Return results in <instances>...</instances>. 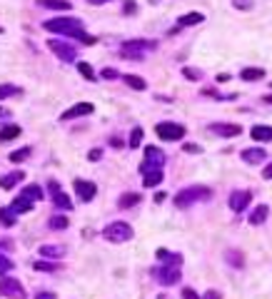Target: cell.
Masks as SVG:
<instances>
[{
	"label": "cell",
	"mask_w": 272,
	"mask_h": 299,
	"mask_svg": "<svg viewBox=\"0 0 272 299\" xmlns=\"http://www.w3.org/2000/svg\"><path fill=\"white\" fill-rule=\"evenodd\" d=\"M202 20H205L202 13H187V15L180 18V28H190V25H197V23H202Z\"/></svg>",
	"instance_id": "obj_21"
},
{
	"label": "cell",
	"mask_w": 272,
	"mask_h": 299,
	"mask_svg": "<svg viewBox=\"0 0 272 299\" xmlns=\"http://www.w3.org/2000/svg\"><path fill=\"white\" fill-rule=\"evenodd\" d=\"M23 195H25L28 200H43V190H40L38 185H28Z\"/></svg>",
	"instance_id": "obj_28"
},
{
	"label": "cell",
	"mask_w": 272,
	"mask_h": 299,
	"mask_svg": "<svg viewBox=\"0 0 272 299\" xmlns=\"http://www.w3.org/2000/svg\"><path fill=\"white\" fill-rule=\"evenodd\" d=\"M162 165H165V152L157 147H145V162L140 165V172L147 175V172H162Z\"/></svg>",
	"instance_id": "obj_3"
},
{
	"label": "cell",
	"mask_w": 272,
	"mask_h": 299,
	"mask_svg": "<svg viewBox=\"0 0 272 299\" xmlns=\"http://www.w3.org/2000/svg\"><path fill=\"white\" fill-rule=\"evenodd\" d=\"M0 247H5V249H10V247H13V242H10V239H3V237H0Z\"/></svg>",
	"instance_id": "obj_44"
},
{
	"label": "cell",
	"mask_w": 272,
	"mask_h": 299,
	"mask_svg": "<svg viewBox=\"0 0 272 299\" xmlns=\"http://www.w3.org/2000/svg\"><path fill=\"white\" fill-rule=\"evenodd\" d=\"M0 33H3V28H0Z\"/></svg>",
	"instance_id": "obj_48"
},
{
	"label": "cell",
	"mask_w": 272,
	"mask_h": 299,
	"mask_svg": "<svg viewBox=\"0 0 272 299\" xmlns=\"http://www.w3.org/2000/svg\"><path fill=\"white\" fill-rule=\"evenodd\" d=\"M265 102H270V105H272V95H265Z\"/></svg>",
	"instance_id": "obj_46"
},
{
	"label": "cell",
	"mask_w": 272,
	"mask_h": 299,
	"mask_svg": "<svg viewBox=\"0 0 272 299\" xmlns=\"http://www.w3.org/2000/svg\"><path fill=\"white\" fill-rule=\"evenodd\" d=\"M262 177H265V180H272V162H270V165L265 167V172H262Z\"/></svg>",
	"instance_id": "obj_41"
},
{
	"label": "cell",
	"mask_w": 272,
	"mask_h": 299,
	"mask_svg": "<svg viewBox=\"0 0 272 299\" xmlns=\"http://www.w3.org/2000/svg\"><path fill=\"white\" fill-rule=\"evenodd\" d=\"M25 180V172H20V170H15V172H10V175H3L0 177V187L3 190H13L18 182H23Z\"/></svg>",
	"instance_id": "obj_15"
},
{
	"label": "cell",
	"mask_w": 272,
	"mask_h": 299,
	"mask_svg": "<svg viewBox=\"0 0 272 299\" xmlns=\"http://www.w3.org/2000/svg\"><path fill=\"white\" fill-rule=\"evenodd\" d=\"M30 155V147H23V150H15V152H10V162H20V160H25Z\"/></svg>",
	"instance_id": "obj_30"
},
{
	"label": "cell",
	"mask_w": 272,
	"mask_h": 299,
	"mask_svg": "<svg viewBox=\"0 0 272 299\" xmlns=\"http://www.w3.org/2000/svg\"><path fill=\"white\" fill-rule=\"evenodd\" d=\"M0 224L13 227V224H15V215H13L10 210H0Z\"/></svg>",
	"instance_id": "obj_29"
},
{
	"label": "cell",
	"mask_w": 272,
	"mask_h": 299,
	"mask_svg": "<svg viewBox=\"0 0 272 299\" xmlns=\"http://www.w3.org/2000/svg\"><path fill=\"white\" fill-rule=\"evenodd\" d=\"M182 299H200V297H197V292H192V289H182Z\"/></svg>",
	"instance_id": "obj_38"
},
{
	"label": "cell",
	"mask_w": 272,
	"mask_h": 299,
	"mask_svg": "<svg viewBox=\"0 0 272 299\" xmlns=\"http://www.w3.org/2000/svg\"><path fill=\"white\" fill-rule=\"evenodd\" d=\"M0 294L10 297V299H25V289H23L20 279H15V277H3L0 279Z\"/></svg>",
	"instance_id": "obj_5"
},
{
	"label": "cell",
	"mask_w": 272,
	"mask_h": 299,
	"mask_svg": "<svg viewBox=\"0 0 272 299\" xmlns=\"http://www.w3.org/2000/svg\"><path fill=\"white\" fill-rule=\"evenodd\" d=\"M210 195H212V192H210L207 187L195 185V187H187V190L177 192V195H175V205H177V207H187V205H192V202H197V200H207Z\"/></svg>",
	"instance_id": "obj_4"
},
{
	"label": "cell",
	"mask_w": 272,
	"mask_h": 299,
	"mask_svg": "<svg viewBox=\"0 0 272 299\" xmlns=\"http://www.w3.org/2000/svg\"><path fill=\"white\" fill-rule=\"evenodd\" d=\"M18 135H20V127H18V125L3 127V130H0V142H8V140H15Z\"/></svg>",
	"instance_id": "obj_22"
},
{
	"label": "cell",
	"mask_w": 272,
	"mask_h": 299,
	"mask_svg": "<svg viewBox=\"0 0 272 299\" xmlns=\"http://www.w3.org/2000/svg\"><path fill=\"white\" fill-rule=\"evenodd\" d=\"M100 155H103L100 150H93V152H90V160H100Z\"/></svg>",
	"instance_id": "obj_45"
},
{
	"label": "cell",
	"mask_w": 272,
	"mask_h": 299,
	"mask_svg": "<svg viewBox=\"0 0 272 299\" xmlns=\"http://www.w3.org/2000/svg\"><path fill=\"white\" fill-rule=\"evenodd\" d=\"M185 152H200V147H197V145H190V142H187V145H185Z\"/></svg>",
	"instance_id": "obj_42"
},
{
	"label": "cell",
	"mask_w": 272,
	"mask_h": 299,
	"mask_svg": "<svg viewBox=\"0 0 272 299\" xmlns=\"http://www.w3.org/2000/svg\"><path fill=\"white\" fill-rule=\"evenodd\" d=\"M35 269H45V272H53V269H55V264H50V262H35Z\"/></svg>",
	"instance_id": "obj_36"
},
{
	"label": "cell",
	"mask_w": 272,
	"mask_h": 299,
	"mask_svg": "<svg viewBox=\"0 0 272 299\" xmlns=\"http://www.w3.org/2000/svg\"><path fill=\"white\" fill-rule=\"evenodd\" d=\"M40 254H43V257H53V259H58V257L65 254V247H63V244H43V247H40Z\"/></svg>",
	"instance_id": "obj_19"
},
{
	"label": "cell",
	"mask_w": 272,
	"mask_h": 299,
	"mask_svg": "<svg viewBox=\"0 0 272 299\" xmlns=\"http://www.w3.org/2000/svg\"><path fill=\"white\" fill-rule=\"evenodd\" d=\"M250 200H252V192H247V190H237V192L230 195V207H232L235 212H242V210L250 205Z\"/></svg>",
	"instance_id": "obj_11"
},
{
	"label": "cell",
	"mask_w": 272,
	"mask_h": 299,
	"mask_svg": "<svg viewBox=\"0 0 272 299\" xmlns=\"http://www.w3.org/2000/svg\"><path fill=\"white\" fill-rule=\"evenodd\" d=\"M48 48H50L63 63H73V60H75V48L68 45V43H63V40H48Z\"/></svg>",
	"instance_id": "obj_8"
},
{
	"label": "cell",
	"mask_w": 272,
	"mask_h": 299,
	"mask_svg": "<svg viewBox=\"0 0 272 299\" xmlns=\"http://www.w3.org/2000/svg\"><path fill=\"white\" fill-rule=\"evenodd\" d=\"M13 215H23V212H30L33 210V200H28L25 195H20L18 200H13V205L8 207Z\"/></svg>",
	"instance_id": "obj_16"
},
{
	"label": "cell",
	"mask_w": 272,
	"mask_h": 299,
	"mask_svg": "<svg viewBox=\"0 0 272 299\" xmlns=\"http://www.w3.org/2000/svg\"><path fill=\"white\" fill-rule=\"evenodd\" d=\"M13 267H15V264H13V262L5 257V254H0V274H8Z\"/></svg>",
	"instance_id": "obj_33"
},
{
	"label": "cell",
	"mask_w": 272,
	"mask_h": 299,
	"mask_svg": "<svg viewBox=\"0 0 272 299\" xmlns=\"http://www.w3.org/2000/svg\"><path fill=\"white\" fill-rule=\"evenodd\" d=\"M45 30L60 33V35H68V38H78V40L85 38L83 23L78 18H50V20H45Z\"/></svg>",
	"instance_id": "obj_1"
},
{
	"label": "cell",
	"mask_w": 272,
	"mask_h": 299,
	"mask_svg": "<svg viewBox=\"0 0 272 299\" xmlns=\"http://www.w3.org/2000/svg\"><path fill=\"white\" fill-rule=\"evenodd\" d=\"M210 130L217 132V135H225V137H235V135H240V125H220V122H215Z\"/></svg>",
	"instance_id": "obj_17"
},
{
	"label": "cell",
	"mask_w": 272,
	"mask_h": 299,
	"mask_svg": "<svg viewBox=\"0 0 272 299\" xmlns=\"http://www.w3.org/2000/svg\"><path fill=\"white\" fill-rule=\"evenodd\" d=\"M242 160L250 162V165H257V162H265L267 160V152L260 147H252V150H242Z\"/></svg>",
	"instance_id": "obj_14"
},
{
	"label": "cell",
	"mask_w": 272,
	"mask_h": 299,
	"mask_svg": "<svg viewBox=\"0 0 272 299\" xmlns=\"http://www.w3.org/2000/svg\"><path fill=\"white\" fill-rule=\"evenodd\" d=\"M152 48H155L152 40H130V43L123 45V55L125 58H142V53L152 50Z\"/></svg>",
	"instance_id": "obj_7"
},
{
	"label": "cell",
	"mask_w": 272,
	"mask_h": 299,
	"mask_svg": "<svg viewBox=\"0 0 272 299\" xmlns=\"http://www.w3.org/2000/svg\"><path fill=\"white\" fill-rule=\"evenodd\" d=\"M90 112H93V105H90V102H78V105H73L70 110H65L60 120L65 122V120H73V117H83V115H90Z\"/></svg>",
	"instance_id": "obj_13"
},
{
	"label": "cell",
	"mask_w": 272,
	"mask_h": 299,
	"mask_svg": "<svg viewBox=\"0 0 272 299\" xmlns=\"http://www.w3.org/2000/svg\"><path fill=\"white\" fill-rule=\"evenodd\" d=\"M65 227H68V220H65V217L55 215V217L50 220V229H65Z\"/></svg>",
	"instance_id": "obj_32"
},
{
	"label": "cell",
	"mask_w": 272,
	"mask_h": 299,
	"mask_svg": "<svg viewBox=\"0 0 272 299\" xmlns=\"http://www.w3.org/2000/svg\"><path fill=\"white\" fill-rule=\"evenodd\" d=\"M182 73H185V77H190V80H200V73H197V70H190V68H185Z\"/></svg>",
	"instance_id": "obj_37"
},
{
	"label": "cell",
	"mask_w": 272,
	"mask_h": 299,
	"mask_svg": "<svg viewBox=\"0 0 272 299\" xmlns=\"http://www.w3.org/2000/svg\"><path fill=\"white\" fill-rule=\"evenodd\" d=\"M155 132H157V137H162V140H167V142H175V140H182V137H185V127L177 125V122H160V125L155 127Z\"/></svg>",
	"instance_id": "obj_6"
},
{
	"label": "cell",
	"mask_w": 272,
	"mask_h": 299,
	"mask_svg": "<svg viewBox=\"0 0 272 299\" xmlns=\"http://www.w3.org/2000/svg\"><path fill=\"white\" fill-rule=\"evenodd\" d=\"M3 115H8V110H3V107H0V117H3Z\"/></svg>",
	"instance_id": "obj_47"
},
{
	"label": "cell",
	"mask_w": 272,
	"mask_h": 299,
	"mask_svg": "<svg viewBox=\"0 0 272 299\" xmlns=\"http://www.w3.org/2000/svg\"><path fill=\"white\" fill-rule=\"evenodd\" d=\"M157 279H160L162 284H177V282H180V267H177V264H175V267L165 264L162 269H157Z\"/></svg>",
	"instance_id": "obj_12"
},
{
	"label": "cell",
	"mask_w": 272,
	"mask_h": 299,
	"mask_svg": "<svg viewBox=\"0 0 272 299\" xmlns=\"http://www.w3.org/2000/svg\"><path fill=\"white\" fill-rule=\"evenodd\" d=\"M18 92V87H13V85H0V100H5L8 95H15Z\"/></svg>",
	"instance_id": "obj_35"
},
{
	"label": "cell",
	"mask_w": 272,
	"mask_h": 299,
	"mask_svg": "<svg viewBox=\"0 0 272 299\" xmlns=\"http://www.w3.org/2000/svg\"><path fill=\"white\" fill-rule=\"evenodd\" d=\"M160 182H162V172H147L142 185H145V187H157Z\"/></svg>",
	"instance_id": "obj_27"
},
{
	"label": "cell",
	"mask_w": 272,
	"mask_h": 299,
	"mask_svg": "<svg viewBox=\"0 0 272 299\" xmlns=\"http://www.w3.org/2000/svg\"><path fill=\"white\" fill-rule=\"evenodd\" d=\"M123 80H125L133 90H145V87H147V82H145L142 77H137V75H125Z\"/></svg>",
	"instance_id": "obj_24"
},
{
	"label": "cell",
	"mask_w": 272,
	"mask_h": 299,
	"mask_svg": "<svg viewBox=\"0 0 272 299\" xmlns=\"http://www.w3.org/2000/svg\"><path fill=\"white\" fill-rule=\"evenodd\" d=\"M78 70H80V75H83V77H88L90 82L95 80V73H93V68H90L88 63H78Z\"/></svg>",
	"instance_id": "obj_31"
},
{
	"label": "cell",
	"mask_w": 272,
	"mask_h": 299,
	"mask_svg": "<svg viewBox=\"0 0 272 299\" xmlns=\"http://www.w3.org/2000/svg\"><path fill=\"white\" fill-rule=\"evenodd\" d=\"M40 5H45L50 10H70V3H65V0H43Z\"/></svg>",
	"instance_id": "obj_26"
},
{
	"label": "cell",
	"mask_w": 272,
	"mask_h": 299,
	"mask_svg": "<svg viewBox=\"0 0 272 299\" xmlns=\"http://www.w3.org/2000/svg\"><path fill=\"white\" fill-rule=\"evenodd\" d=\"M48 190H50V195H53V202H55V207H60V210H73V202H70V197L60 190V185L53 180V182H48Z\"/></svg>",
	"instance_id": "obj_9"
},
{
	"label": "cell",
	"mask_w": 272,
	"mask_h": 299,
	"mask_svg": "<svg viewBox=\"0 0 272 299\" xmlns=\"http://www.w3.org/2000/svg\"><path fill=\"white\" fill-rule=\"evenodd\" d=\"M265 77V70H260V68H245L242 70V80H262Z\"/></svg>",
	"instance_id": "obj_23"
},
{
	"label": "cell",
	"mask_w": 272,
	"mask_h": 299,
	"mask_svg": "<svg viewBox=\"0 0 272 299\" xmlns=\"http://www.w3.org/2000/svg\"><path fill=\"white\" fill-rule=\"evenodd\" d=\"M252 140H257V142H272V127H265V125L252 127Z\"/></svg>",
	"instance_id": "obj_18"
},
{
	"label": "cell",
	"mask_w": 272,
	"mask_h": 299,
	"mask_svg": "<svg viewBox=\"0 0 272 299\" xmlns=\"http://www.w3.org/2000/svg\"><path fill=\"white\" fill-rule=\"evenodd\" d=\"M205 299H222V297H220V292L212 289V292H205Z\"/></svg>",
	"instance_id": "obj_40"
},
{
	"label": "cell",
	"mask_w": 272,
	"mask_h": 299,
	"mask_svg": "<svg viewBox=\"0 0 272 299\" xmlns=\"http://www.w3.org/2000/svg\"><path fill=\"white\" fill-rule=\"evenodd\" d=\"M73 185H75V192H78V197H80L83 202H90V200L95 197V192H98L95 182H88V180H75Z\"/></svg>",
	"instance_id": "obj_10"
},
{
	"label": "cell",
	"mask_w": 272,
	"mask_h": 299,
	"mask_svg": "<svg viewBox=\"0 0 272 299\" xmlns=\"http://www.w3.org/2000/svg\"><path fill=\"white\" fill-rule=\"evenodd\" d=\"M137 202H140V195H137V192H128V195H123V197H120V202H118V205L125 210V207H133V205H137Z\"/></svg>",
	"instance_id": "obj_25"
},
{
	"label": "cell",
	"mask_w": 272,
	"mask_h": 299,
	"mask_svg": "<svg viewBox=\"0 0 272 299\" xmlns=\"http://www.w3.org/2000/svg\"><path fill=\"white\" fill-rule=\"evenodd\" d=\"M267 215H270V207H267V205H260V207L250 215V224H262V222L267 220Z\"/></svg>",
	"instance_id": "obj_20"
},
{
	"label": "cell",
	"mask_w": 272,
	"mask_h": 299,
	"mask_svg": "<svg viewBox=\"0 0 272 299\" xmlns=\"http://www.w3.org/2000/svg\"><path fill=\"white\" fill-rule=\"evenodd\" d=\"M35 299H55V294H50V292H40Z\"/></svg>",
	"instance_id": "obj_43"
},
{
	"label": "cell",
	"mask_w": 272,
	"mask_h": 299,
	"mask_svg": "<svg viewBox=\"0 0 272 299\" xmlns=\"http://www.w3.org/2000/svg\"><path fill=\"white\" fill-rule=\"evenodd\" d=\"M103 237H105L108 242H115V244H120V242H128V239H133V227H130L128 222H110V224L103 229Z\"/></svg>",
	"instance_id": "obj_2"
},
{
	"label": "cell",
	"mask_w": 272,
	"mask_h": 299,
	"mask_svg": "<svg viewBox=\"0 0 272 299\" xmlns=\"http://www.w3.org/2000/svg\"><path fill=\"white\" fill-rule=\"evenodd\" d=\"M103 77H108V80H113V77H118V73H115L113 68H105V70H103Z\"/></svg>",
	"instance_id": "obj_39"
},
{
	"label": "cell",
	"mask_w": 272,
	"mask_h": 299,
	"mask_svg": "<svg viewBox=\"0 0 272 299\" xmlns=\"http://www.w3.org/2000/svg\"><path fill=\"white\" fill-rule=\"evenodd\" d=\"M140 142H142V130H140V127H135V130H133V135H130V147H137Z\"/></svg>",
	"instance_id": "obj_34"
}]
</instances>
